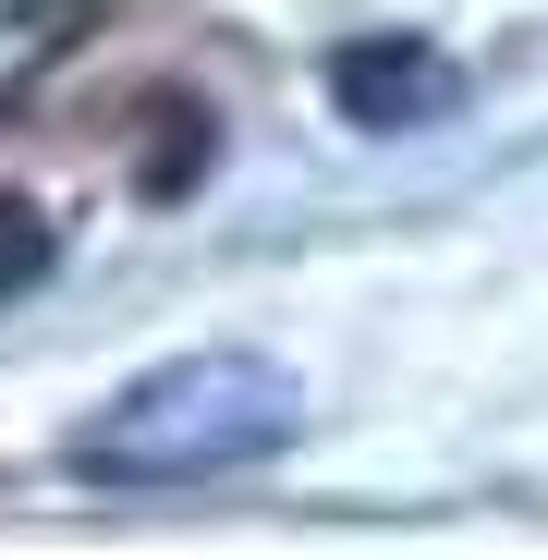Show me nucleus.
<instances>
[{
  "instance_id": "1",
  "label": "nucleus",
  "mask_w": 548,
  "mask_h": 560,
  "mask_svg": "<svg viewBox=\"0 0 548 560\" xmlns=\"http://www.w3.org/2000/svg\"><path fill=\"white\" fill-rule=\"evenodd\" d=\"M293 439H305L293 365L256 341H220V353H171L135 390H110L73 427V476L85 488H208V476H244V463L293 451Z\"/></svg>"
},
{
  "instance_id": "2",
  "label": "nucleus",
  "mask_w": 548,
  "mask_h": 560,
  "mask_svg": "<svg viewBox=\"0 0 548 560\" xmlns=\"http://www.w3.org/2000/svg\"><path fill=\"white\" fill-rule=\"evenodd\" d=\"M451 98H464V73H451L427 37H341V49H329V110H341L353 135H415V122H439Z\"/></svg>"
},
{
  "instance_id": "3",
  "label": "nucleus",
  "mask_w": 548,
  "mask_h": 560,
  "mask_svg": "<svg viewBox=\"0 0 548 560\" xmlns=\"http://www.w3.org/2000/svg\"><path fill=\"white\" fill-rule=\"evenodd\" d=\"M37 268H49V220H37V196H0V293H25Z\"/></svg>"
},
{
  "instance_id": "4",
  "label": "nucleus",
  "mask_w": 548,
  "mask_h": 560,
  "mask_svg": "<svg viewBox=\"0 0 548 560\" xmlns=\"http://www.w3.org/2000/svg\"><path fill=\"white\" fill-rule=\"evenodd\" d=\"M61 49V13H0V98L25 85V61H49Z\"/></svg>"
}]
</instances>
